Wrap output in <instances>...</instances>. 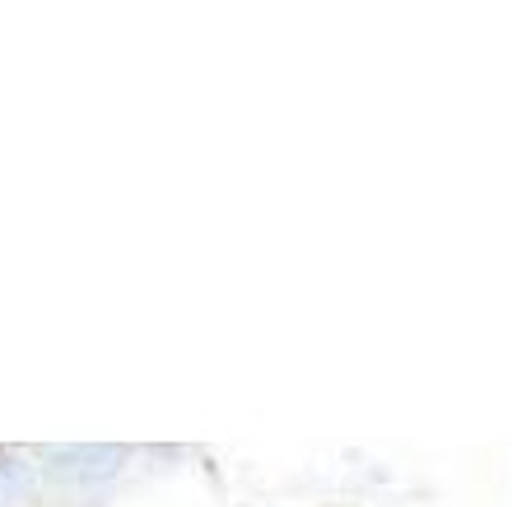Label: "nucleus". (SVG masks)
<instances>
[]
</instances>
